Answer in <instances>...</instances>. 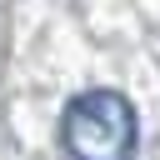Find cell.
<instances>
[{
  "label": "cell",
  "instance_id": "cell-1",
  "mask_svg": "<svg viewBox=\"0 0 160 160\" xmlns=\"http://www.w3.org/2000/svg\"><path fill=\"white\" fill-rule=\"evenodd\" d=\"M60 145L70 160H135L140 120L120 90H85L60 115Z\"/></svg>",
  "mask_w": 160,
  "mask_h": 160
}]
</instances>
